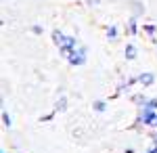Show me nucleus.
<instances>
[{
    "label": "nucleus",
    "mask_w": 157,
    "mask_h": 153,
    "mask_svg": "<svg viewBox=\"0 0 157 153\" xmlns=\"http://www.w3.org/2000/svg\"><path fill=\"white\" fill-rule=\"evenodd\" d=\"M84 48H80V50H78V53H75V50H71V55H69V63H71V65H82V63H84Z\"/></svg>",
    "instance_id": "1"
},
{
    "label": "nucleus",
    "mask_w": 157,
    "mask_h": 153,
    "mask_svg": "<svg viewBox=\"0 0 157 153\" xmlns=\"http://www.w3.org/2000/svg\"><path fill=\"white\" fill-rule=\"evenodd\" d=\"M52 40H55V44H57V46H63V44H65V40H67V36H63L59 29H55V32H52Z\"/></svg>",
    "instance_id": "2"
},
{
    "label": "nucleus",
    "mask_w": 157,
    "mask_h": 153,
    "mask_svg": "<svg viewBox=\"0 0 157 153\" xmlns=\"http://www.w3.org/2000/svg\"><path fill=\"white\" fill-rule=\"evenodd\" d=\"M126 59L128 61L136 59V46H134V44H128V46H126Z\"/></svg>",
    "instance_id": "3"
},
{
    "label": "nucleus",
    "mask_w": 157,
    "mask_h": 153,
    "mask_svg": "<svg viewBox=\"0 0 157 153\" xmlns=\"http://www.w3.org/2000/svg\"><path fill=\"white\" fill-rule=\"evenodd\" d=\"M138 80H140V84H145V86H151L155 78H153V73H143V76H140Z\"/></svg>",
    "instance_id": "4"
},
{
    "label": "nucleus",
    "mask_w": 157,
    "mask_h": 153,
    "mask_svg": "<svg viewBox=\"0 0 157 153\" xmlns=\"http://www.w3.org/2000/svg\"><path fill=\"white\" fill-rule=\"evenodd\" d=\"M138 32V27H136V19H130V23H128V34H136Z\"/></svg>",
    "instance_id": "5"
},
{
    "label": "nucleus",
    "mask_w": 157,
    "mask_h": 153,
    "mask_svg": "<svg viewBox=\"0 0 157 153\" xmlns=\"http://www.w3.org/2000/svg\"><path fill=\"white\" fill-rule=\"evenodd\" d=\"M107 36H109V40H115V38H117V27L111 25V27L107 29Z\"/></svg>",
    "instance_id": "6"
},
{
    "label": "nucleus",
    "mask_w": 157,
    "mask_h": 153,
    "mask_svg": "<svg viewBox=\"0 0 157 153\" xmlns=\"http://www.w3.org/2000/svg\"><path fill=\"white\" fill-rule=\"evenodd\" d=\"M94 109H97V111H105V101H97V103H94Z\"/></svg>",
    "instance_id": "7"
},
{
    "label": "nucleus",
    "mask_w": 157,
    "mask_h": 153,
    "mask_svg": "<svg viewBox=\"0 0 157 153\" xmlns=\"http://www.w3.org/2000/svg\"><path fill=\"white\" fill-rule=\"evenodd\" d=\"M2 120H4V124H6V126H11V118H9L6 113H2Z\"/></svg>",
    "instance_id": "8"
},
{
    "label": "nucleus",
    "mask_w": 157,
    "mask_h": 153,
    "mask_svg": "<svg viewBox=\"0 0 157 153\" xmlns=\"http://www.w3.org/2000/svg\"><path fill=\"white\" fill-rule=\"evenodd\" d=\"M145 29L149 32V34H153V32H155V25H145Z\"/></svg>",
    "instance_id": "9"
},
{
    "label": "nucleus",
    "mask_w": 157,
    "mask_h": 153,
    "mask_svg": "<svg viewBox=\"0 0 157 153\" xmlns=\"http://www.w3.org/2000/svg\"><path fill=\"white\" fill-rule=\"evenodd\" d=\"M32 29H34V34H42V27H40V25H34Z\"/></svg>",
    "instance_id": "10"
},
{
    "label": "nucleus",
    "mask_w": 157,
    "mask_h": 153,
    "mask_svg": "<svg viewBox=\"0 0 157 153\" xmlns=\"http://www.w3.org/2000/svg\"><path fill=\"white\" fill-rule=\"evenodd\" d=\"M0 153H4V151H0Z\"/></svg>",
    "instance_id": "11"
}]
</instances>
